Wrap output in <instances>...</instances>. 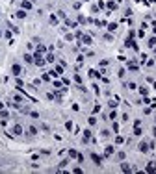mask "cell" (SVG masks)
Wrapping results in <instances>:
<instances>
[{"instance_id": "34", "label": "cell", "mask_w": 156, "mask_h": 174, "mask_svg": "<svg viewBox=\"0 0 156 174\" xmlns=\"http://www.w3.org/2000/svg\"><path fill=\"white\" fill-rule=\"evenodd\" d=\"M65 128H67V130H73V122L67 120V122H65Z\"/></svg>"}, {"instance_id": "31", "label": "cell", "mask_w": 156, "mask_h": 174, "mask_svg": "<svg viewBox=\"0 0 156 174\" xmlns=\"http://www.w3.org/2000/svg\"><path fill=\"white\" fill-rule=\"evenodd\" d=\"M74 82H76V83H82V76H80V74H74Z\"/></svg>"}, {"instance_id": "44", "label": "cell", "mask_w": 156, "mask_h": 174, "mask_svg": "<svg viewBox=\"0 0 156 174\" xmlns=\"http://www.w3.org/2000/svg\"><path fill=\"white\" fill-rule=\"evenodd\" d=\"M154 124H156V119H154Z\"/></svg>"}, {"instance_id": "38", "label": "cell", "mask_w": 156, "mask_h": 174, "mask_svg": "<svg viewBox=\"0 0 156 174\" xmlns=\"http://www.w3.org/2000/svg\"><path fill=\"white\" fill-rule=\"evenodd\" d=\"M67 163H69V161H67V159H63V161H61V163H60V168H63L65 165H67Z\"/></svg>"}, {"instance_id": "23", "label": "cell", "mask_w": 156, "mask_h": 174, "mask_svg": "<svg viewBox=\"0 0 156 174\" xmlns=\"http://www.w3.org/2000/svg\"><path fill=\"white\" fill-rule=\"evenodd\" d=\"M37 52H41V54L46 52V46H45V45H39V46H37Z\"/></svg>"}, {"instance_id": "16", "label": "cell", "mask_w": 156, "mask_h": 174, "mask_svg": "<svg viewBox=\"0 0 156 174\" xmlns=\"http://www.w3.org/2000/svg\"><path fill=\"white\" fill-rule=\"evenodd\" d=\"M28 133H30V135H37V128H35V126H28Z\"/></svg>"}, {"instance_id": "42", "label": "cell", "mask_w": 156, "mask_h": 174, "mask_svg": "<svg viewBox=\"0 0 156 174\" xmlns=\"http://www.w3.org/2000/svg\"><path fill=\"white\" fill-rule=\"evenodd\" d=\"M73 172H76V174H80V172H82V168H80V167H74V168H73Z\"/></svg>"}, {"instance_id": "27", "label": "cell", "mask_w": 156, "mask_h": 174, "mask_svg": "<svg viewBox=\"0 0 156 174\" xmlns=\"http://www.w3.org/2000/svg\"><path fill=\"white\" fill-rule=\"evenodd\" d=\"M0 117H2V119H8L9 113H8V111H4V109H0Z\"/></svg>"}, {"instance_id": "32", "label": "cell", "mask_w": 156, "mask_h": 174, "mask_svg": "<svg viewBox=\"0 0 156 174\" xmlns=\"http://www.w3.org/2000/svg\"><path fill=\"white\" fill-rule=\"evenodd\" d=\"M108 8H110V9H115V8H117V4L112 0V2H108Z\"/></svg>"}, {"instance_id": "1", "label": "cell", "mask_w": 156, "mask_h": 174, "mask_svg": "<svg viewBox=\"0 0 156 174\" xmlns=\"http://www.w3.org/2000/svg\"><path fill=\"white\" fill-rule=\"evenodd\" d=\"M34 63L37 65V67H43V65L46 63V59H43V54L41 52H35L34 54Z\"/></svg>"}, {"instance_id": "45", "label": "cell", "mask_w": 156, "mask_h": 174, "mask_svg": "<svg viewBox=\"0 0 156 174\" xmlns=\"http://www.w3.org/2000/svg\"><path fill=\"white\" fill-rule=\"evenodd\" d=\"M0 35H2V32H0Z\"/></svg>"}, {"instance_id": "7", "label": "cell", "mask_w": 156, "mask_h": 174, "mask_svg": "<svg viewBox=\"0 0 156 174\" xmlns=\"http://www.w3.org/2000/svg\"><path fill=\"white\" fill-rule=\"evenodd\" d=\"M91 137H93V135H91V130H84V137H82V141H84V143L91 141Z\"/></svg>"}, {"instance_id": "41", "label": "cell", "mask_w": 156, "mask_h": 174, "mask_svg": "<svg viewBox=\"0 0 156 174\" xmlns=\"http://www.w3.org/2000/svg\"><path fill=\"white\" fill-rule=\"evenodd\" d=\"M128 37H130V39H134V37H136V32H134V30H130V34H128Z\"/></svg>"}, {"instance_id": "36", "label": "cell", "mask_w": 156, "mask_h": 174, "mask_svg": "<svg viewBox=\"0 0 156 174\" xmlns=\"http://www.w3.org/2000/svg\"><path fill=\"white\" fill-rule=\"evenodd\" d=\"M113 119H117V113H115V109H113L112 113H110V120H113Z\"/></svg>"}, {"instance_id": "28", "label": "cell", "mask_w": 156, "mask_h": 174, "mask_svg": "<svg viewBox=\"0 0 156 174\" xmlns=\"http://www.w3.org/2000/svg\"><path fill=\"white\" fill-rule=\"evenodd\" d=\"M125 157H126V154H125V152H117V159H121V161H123Z\"/></svg>"}, {"instance_id": "39", "label": "cell", "mask_w": 156, "mask_h": 174, "mask_svg": "<svg viewBox=\"0 0 156 174\" xmlns=\"http://www.w3.org/2000/svg\"><path fill=\"white\" fill-rule=\"evenodd\" d=\"M30 115L34 117V119H39V113H35V111H30Z\"/></svg>"}, {"instance_id": "11", "label": "cell", "mask_w": 156, "mask_h": 174, "mask_svg": "<svg viewBox=\"0 0 156 174\" xmlns=\"http://www.w3.org/2000/svg\"><path fill=\"white\" fill-rule=\"evenodd\" d=\"M121 170H123V172H132L134 168H132L128 163H121Z\"/></svg>"}, {"instance_id": "17", "label": "cell", "mask_w": 156, "mask_h": 174, "mask_svg": "<svg viewBox=\"0 0 156 174\" xmlns=\"http://www.w3.org/2000/svg\"><path fill=\"white\" fill-rule=\"evenodd\" d=\"M115 30H117V24H115V22H110V24H108V32H112V34H113Z\"/></svg>"}, {"instance_id": "5", "label": "cell", "mask_w": 156, "mask_h": 174, "mask_svg": "<svg viewBox=\"0 0 156 174\" xmlns=\"http://www.w3.org/2000/svg\"><path fill=\"white\" fill-rule=\"evenodd\" d=\"M138 150H139V152H143V154H145V152H149L150 148H149V144H147V141H141V143L138 144Z\"/></svg>"}, {"instance_id": "18", "label": "cell", "mask_w": 156, "mask_h": 174, "mask_svg": "<svg viewBox=\"0 0 156 174\" xmlns=\"http://www.w3.org/2000/svg\"><path fill=\"white\" fill-rule=\"evenodd\" d=\"M56 58H54V54H46V63H54Z\"/></svg>"}, {"instance_id": "22", "label": "cell", "mask_w": 156, "mask_h": 174, "mask_svg": "<svg viewBox=\"0 0 156 174\" xmlns=\"http://www.w3.org/2000/svg\"><path fill=\"white\" fill-rule=\"evenodd\" d=\"M126 87H128L130 91H134V89H138V85H136L134 82H128V83H126Z\"/></svg>"}, {"instance_id": "29", "label": "cell", "mask_w": 156, "mask_h": 174, "mask_svg": "<svg viewBox=\"0 0 156 174\" xmlns=\"http://www.w3.org/2000/svg\"><path fill=\"white\" fill-rule=\"evenodd\" d=\"M89 74H91V76H93V78H100V74H98V72H97V70H89Z\"/></svg>"}, {"instance_id": "35", "label": "cell", "mask_w": 156, "mask_h": 174, "mask_svg": "<svg viewBox=\"0 0 156 174\" xmlns=\"http://www.w3.org/2000/svg\"><path fill=\"white\" fill-rule=\"evenodd\" d=\"M123 141H125V139H123V137H121V135H117V137H115V143H117V144H121V143H123Z\"/></svg>"}, {"instance_id": "13", "label": "cell", "mask_w": 156, "mask_h": 174, "mask_svg": "<svg viewBox=\"0 0 156 174\" xmlns=\"http://www.w3.org/2000/svg\"><path fill=\"white\" fill-rule=\"evenodd\" d=\"M15 17H17V19H24V17H26V9H19V11L15 13Z\"/></svg>"}, {"instance_id": "37", "label": "cell", "mask_w": 156, "mask_h": 174, "mask_svg": "<svg viewBox=\"0 0 156 174\" xmlns=\"http://www.w3.org/2000/svg\"><path fill=\"white\" fill-rule=\"evenodd\" d=\"M89 124H91V126L97 124V119H95V117H89Z\"/></svg>"}, {"instance_id": "47", "label": "cell", "mask_w": 156, "mask_h": 174, "mask_svg": "<svg viewBox=\"0 0 156 174\" xmlns=\"http://www.w3.org/2000/svg\"><path fill=\"white\" fill-rule=\"evenodd\" d=\"M86 2H87V0H86Z\"/></svg>"}, {"instance_id": "10", "label": "cell", "mask_w": 156, "mask_h": 174, "mask_svg": "<svg viewBox=\"0 0 156 174\" xmlns=\"http://www.w3.org/2000/svg\"><path fill=\"white\" fill-rule=\"evenodd\" d=\"M21 8L28 11V9H32V2H30V0H22V2H21Z\"/></svg>"}, {"instance_id": "6", "label": "cell", "mask_w": 156, "mask_h": 174, "mask_svg": "<svg viewBox=\"0 0 156 174\" xmlns=\"http://www.w3.org/2000/svg\"><path fill=\"white\" fill-rule=\"evenodd\" d=\"M80 43H82V45H86V46H89V45H91V37L82 34V37H80Z\"/></svg>"}, {"instance_id": "3", "label": "cell", "mask_w": 156, "mask_h": 174, "mask_svg": "<svg viewBox=\"0 0 156 174\" xmlns=\"http://www.w3.org/2000/svg\"><path fill=\"white\" fill-rule=\"evenodd\" d=\"M91 159H93V163H95L97 167H100V165H102V157L98 156V154H95V152H91Z\"/></svg>"}, {"instance_id": "12", "label": "cell", "mask_w": 156, "mask_h": 174, "mask_svg": "<svg viewBox=\"0 0 156 174\" xmlns=\"http://www.w3.org/2000/svg\"><path fill=\"white\" fill-rule=\"evenodd\" d=\"M113 152H115V148H113L112 144H108L106 150H104V154H106V156H113Z\"/></svg>"}, {"instance_id": "33", "label": "cell", "mask_w": 156, "mask_h": 174, "mask_svg": "<svg viewBox=\"0 0 156 174\" xmlns=\"http://www.w3.org/2000/svg\"><path fill=\"white\" fill-rule=\"evenodd\" d=\"M58 17H60V19H67V15H65V11H61V9L58 11Z\"/></svg>"}, {"instance_id": "30", "label": "cell", "mask_w": 156, "mask_h": 174, "mask_svg": "<svg viewBox=\"0 0 156 174\" xmlns=\"http://www.w3.org/2000/svg\"><path fill=\"white\" fill-rule=\"evenodd\" d=\"M56 22H58V17H56V15H50V24H56Z\"/></svg>"}, {"instance_id": "24", "label": "cell", "mask_w": 156, "mask_h": 174, "mask_svg": "<svg viewBox=\"0 0 156 174\" xmlns=\"http://www.w3.org/2000/svg\"><path fill=\"white\" fill-rule=\"evenodd\" d=\"M78 22H80V24H86L87 19H86V17H82V15H78Z\"/></svg>"}, {"instance_id": "19", "label": "cell", "mask_w": 156, "mask_h": 174, "mask_svg": "<svg viewBox=\"0 0 156 174\" xmlns=\"http://www.w3.org/2000/svg\"><path fill=\"white\" fill-rule=\"evenodd\" d=\"M141 133H143V131H141V128H139V126H134V135H136V137H139Z\"/></svg>"}, {"instance_id": "20", "label": "cell", "mask_w": 156, "mask_h": 174, "mask_svg": "<svg viewBox=\"0 0 156 174\" xmlns=\"http://www.w3.org/2000/svg\"><path fill=\"white\" fill-rule=\"evenodd\" d=\"M138 89H139V93H141L143 96H147V95H149V89H147V87H138Z\"/></svg>"}, {"instance_id": "4", "label": "cell", "mask_w": 156, "mask_h": 174, "mask_svg": "<svg viewBox=\"0 0 156 174\" xmlns=\"http://www.w3.org/2000/svg\"><path fill=\"white\" fill-rule=\"evenodd\" d=\"M21 65H19V63H15V65H11V74H13V76H21Z\"/></svg>"}, {"instance_id": "14", "label": "cell", "mask_w": 156, "mask_h": 174, "mask_svg": "<svg viewBox=\"0 0 156 174\" xmlns=\"http://www.w3.org/2000/svg\"><path fill=\"white\" fill-rule=\"evenodd\" d=\"M128 69H130V70H138V69H139V65L136 63V61H128Z\"/></svg>"}, {"instance_id": "25", "label": "cell", "mask_w": 156, "mask_h": 174, "mask_svg": "<svg viewBox=\"0 0 156 174\" xmlns=\"http://www.w3.org/2000/svg\"><path fill=\"white\" fill-rule=\"evenodd\" d=\"M13 100H15V102H19V104H21V102H24V98H22V96H19V95H15V96H13Z\"/></svg>"}, {"instance_id": "40", "label": "cell", "mask_w": 156, "mask_h": 174, "mask_svg": "<svg viewBox=\"0 0 156 174\" xmlns=\"http://www.w3.org/2000/svg\"><path fill=\"white\" fill-rule=\"evenodd\" d=\"M43 80H45V82H48V80H50V74H48V72L43 74Z\"/></svg>"}, {"instance_id": "43", "label": "cell", "mask_w": 156, "mask_h": 174, "mask_svg": "<svg viewBox=\"0 0 156 174\" xmlns=\"http://www.w3.org/2000/svg\"><path fill=\"white\" fill-rule=\"evenodd\" d=\"M2 107H4V102H0V109H2Z\"/></svg>"}, {"instance_id": "26", "label": "cell", "mask_w": 156, "mask_h": 174, "mask_svg": "<svg viewBox=\"0 0 156 174\" xmlns=\"http://www.w3.org/2000/svg\"><path fill=\"white\" fill-rule=\"evenodd\" d=\"M65 21H67V26H71V28H76V22H74V21H69V19H65Z\"/></svg>"}, {"instance_id": "15", "label": "cell", "mask_w": 156, "mask_h": 174, "mask_svg": "<svg viewBox=\"0 0 156 174\" xmlns=\"http://www.w3.org/2000/svg\"><path fill=\"white\" fill-rule=\"evenodd\" d=\"M24 61H26L28 65H30V63H34V56H30V54H24Z\"/></svg>"}, {"instance_id": "8", "label": "cell", "mask_w": 156, "mask_h": 174, "mask_svg": "<svg viewBox=\"0 0 156 174\" xmlns=\"http://www.w3.org/2000/svg\"><path fill=\"white\" fill-rule=\"evenodd\" d=\"M22 131H24V128H22L21 124H15V126H13V135H21Z\"/></svg>"}, {"instance_id": "9", "label": "cell", "mask_w": 156, "mask_h": 174, "mask_svg": "<svg viewBox=\"0 0 156 174\" xmlns=\"http://www.w3.org/2000/svg\"><path fill=\"white\" fill-rule=\"evenodd\" d=\"M145 170H147V172H156V163L154 161H149V165L145 167Z\"/></svg>"}, {"instance_id": "21", "label": "cell", "mask_w": 156, "mask_h": 174, "mask_svg": "<svg viewBox=\"0 0 156 174\" xmlns=\"http://www.w3.org/2000/svg\"><path fill=\"white\" fill-rule=\"evenodd\" d=\"M69 157H78V152H76L74 148H71V150H69Z\"/></svg>"}, {"instance_id": "2", "label": "cell", "mask_w": 156, "mask_h": 174, "mask_svg": "<svg viewBox=\"0 0 156 174\" xmlns=\"http://www.w3.org/2000/svg\"><path fill=\"white\" fill-rule=\"evenodd\" d=\"M125 46H126V48H132V50H138V45H136V41L130 39V37L125 41Z\"/></svg>"}, {"instance_id": "46", "label": "cell", "mask_w": 156, "mask_h": 174, "mask_svg": "<svg viewBox=\"0 0 156 174\" xmlns=\"http://www.w3.org/2000/svg\"><path fill=\"white\" fill-rule=\"evenodd\" d=\"M154 61H156V58H154Z\"/></svg>"}]
</instances>
